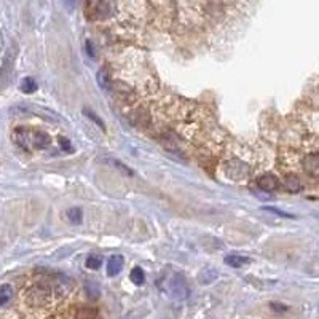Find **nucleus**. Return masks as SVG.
<instances>
[{"label": "nucleus", "instance_id": "f257e3e1", "mask_svg": "<svg viewBox=\"0 0 319 319\" xmlns=\"http://www.w3.org/2000/svg\"><path fill=\"white\" fill-rule=\"evenodd\" d=\"M13 141H15V144L19 145L21 149H26V150H32V149L43 150L50 147V144H51V138L48 132L31 129V128H16L13 131Z\"/></svg>", "mask_w": 319, "mask_h": 319}, {"label": "nucleus", "instance_id": "f03ea898", "mask_svg": "<svg viewBox=\"0 0 319 319\" xmlns=\"http://www.w3.org/2000/svg\"><path fill=\"white\" fill-rule=\"evenodd\" d=\"M223 172L229 179L239 182V180H244L246 177H249L250 166L246 162H241V160H230V162L225 163Z\"/></svg>", "mask_w": 319, "mask_h": 319}, {"label": "nucleus", "instance_id": "7ed1b4c3", "mask_svg": "<svg viewBox=\"0 0 319 319\" xmlns=\"http://www.w3.org/2000/svg\"><path fill=\"white\" fill-rule=\"evenodd\" d=\"M169 292L176 300H185L189 297V286L182 275H172L169 279Z\"/></svg>", "mask_w": 319, "mask_h": 319}, {"label": "nucleus", "instance_id": "20e7f679", "mask_svg": "<svg viewBox=\"0 0 319 319\" xmlns=\"http://www.w3.org/2000/svg\"><path fill=\"white\" fill-rule=\"evenodd\" d=\"M50 297V289L47 286H34L28 290V295H26V300L28 303H31L32 307H40V305H43Z\"/></svg>", "mask_w": 319, "mask_h": 319}, {"label": "nucleus", "instance_id": "39448f33", "mask_svg": "<svg viewBox=\"0 0 319 319\" xmlns=\"http://www.w3.org/2000/svg\"><path fill=\"white\" fill-rule=\"evenodd\" d=\"M117 11V0H98L95 15L98 19H107L115 15Z\"/></svg>", "mask_w": 319, "mask_h": 319}, {"label": "nucleus", "instance_id": "423d86ee", "mask_svg": "<svg viewBox=\"0 0 319 319\" xmlns=\"http://www.w3.org/2000/svg\"><path fill=\"white\" fill-rule=\"evenodd\" d=\"M303 169L310 176H319V153H310L303 160Z\"/></svg>", "mask_w": 319, "mask_h": 319}, {"label": "nucleus", "instance_id": "0eeeda50", "mask_svg": "<svg viewBox=\"0 0 319 319\" xmlns=\"http://www.w3.org/2000/svg\"><path fill=\"white\" fill-rule=\"evenodd\" d=\"M257 185L263 192H275L279 187V180L271 174H265L257 179Z\"/></svg>", "mask_w": 319, "mask_h": 319}, {"label": "nucleus", "instance_id": "6e6552de", "mask_svg": "<svg viewBox=\"0 0 319 319\" xmlns=\"http://www.w3.org/2000/svg\"><path fill=\"white\" fill-rule=\"evenodd\" d=\"M123 263H125L123 256H120V254L112 256V257L109 259V263H107V275H109V276H117L120 271H122Z\"/></svg>", "mask_w": 319, "mask_h": 319}, {"label": "nucleus", "instance_id": "1a4fd4ad", "mask_svg": "<svg viewBox=\"0 0 319 319\" xmlns=\"http://www.w3.org/2000/svg\"><path fill=\"white\" fill-rule=\"evenodd\" d=\"M225 263L230 265V267H233V268H241L243 265L249 263V259H247V257H244V256L230 254V256L225 257Z\"/></svg>", "mask_w": 319, "mask_h": 319}, {"label": "nucleus", "instance_id": "9d476101", "mask_svg": "<svg viewBox=\"0 0 319 319\" xmlns=\"http://www.w3.org/2000/svg\"><path fill=\"white\" fill-rule=\"evenodd\" d=\"M284 187L292 192V193H297L302 187V184H300V179L297 176H286L284 179Z\"/></svg>", "mask_w": 319, "mask_h": 319}, {"label": "nucleus", "instance_id": "9b49d317", "mask_svg": "<svg viewBox=\"0 0 319 319\" xmlns=\"http://www.w3.org/2000/svg\"><path fill=\"white\" fill-rule=\"evenodd\" d=\"M13 299V287L10 284L0 286V307L7 305Z\"/></svg>", "mask_w": 319, "mask_h": 319}, {"label": "nucleus", "instance_id": "f8f14e48", "mask_svg": "<svg viewBox=\"0 0 319 319\" xmlns=\"http://www.w3.org/2000/svg\"><path fill=\"white\" fill-rule=\"evenodd\" d=\"M21 91L26 93V95H32L34 91H37V83H35V80L31 78V77L22 78V82H21Z\"/></svg>", "mask_w": 319, "mask_h": 319}, {"label": "nucleus", "instance_id": "ddd939ff", "mask_svg": "<svg viewBox=\"0 0 319 319\" xmlns=\"http://www.w3.org/2000/svg\"><path fill=\"white\" fill-rule=\"evenodd\" d=\"M96 80H98V85L102 88V89H107L110 86V77H109V72L105 69H101L96 75Z\"/></svg>", "mask_w": 319, "mask_h": 319}, {"label": "nucleus", "instance_id": "4468645a", "mask_svg": "<svg viewBox=\"0 0 319 319\" xmlns=\"http://www.w3.org/2000/svg\"><path fill=\"white\" fill-rule=\"evenodd\" d=\"M131 281L134 283L136 286H142V284H144V281H145V275H144V271H142L141 267L132 268V271H131Z\"/></svg>", "mask_w": 319, "mask_h": 319}, {"label": "nucleus", "instance_id": "2eb2a0df", "mask_svg": "<svg viewBox=\"0 0 319 319\" xmlns=\"http://www.w3.org/2000/svg\"><path fill=\"white\" fill-rule=\"evenodd\" d=\"M67 219L72 222V223H82V219H83V212L80 208H72L67 211Z\"/></svg>", "mask_w": 319, "mask_h": 319}, {"label": "nucleus", "instance_id": "dca6fc26", "mask_svg": "<svg viewBox=\"0 0 319 319\" xmlns=\"http://www.w3.org/2000/svg\"><path fill=\"white\" fill-rule=\"evenodd\" d=\"M102 265V257L101 256H96V254H91L88 256L86 259V267L91 268V270H99Z\"/></svg>", "mask_w": 319, "mask_h": 319}, {"label": "nucleus", "instance_id": "f3484780", "mask_svg": "<svg viewBox=\"0 0 319 319\" xmlns=\"http://www.w3.org/2000/svg\"><path fill=\"white\" fill-rule=\"evenodd\" d=\"M112 162V165L118 169V171H122V172H125L126 176H134V171H132L131 168H128L126 165H123V163H120L118 160H110Z\"/></svg>", "mask_w": 319, "mask_h": 319}, {"label": "nucleus", "instance_id": "a211bd4d", "mask_svg": "<svg viewBox=\"0 0 319 319\" xmlns=\"http://www.w3.org/2000/svg\"><path fill=\"white\" fill-rule=\"evenodd\" d=\"M263 211L271 212V214H276V216H281V217H286V219H292V217H294L292 214H287V212H284V211H281V209H278V208H273V206H265Z\"/></svg>", "mask_w": 319, "mask_h": 319}, {"label": "nucleus", "instance_id": "6ab92c4d", "mask_svg": "<svg viewBox=\"0 0 319 319\" xmlns=\"http://www.w3.org/2000/svg\"><path fill=\"white\" fill-rule=\"evenodd\" d=\"M85 115H86L88 118H91V120H93V122H95L96 125H99V126H101L102 129H105V126H104V123H102V120H101V118H99V117H98V115H96L95 112H91L89 109H86V110H85Z\"/></svg>", "mask_w": 319, "mask_h": 319}, {"label": "nucleus", "instance_id": "aec40b11", "mask_svg": "<svg viewBox=\"0 0 319 319\" xmlns=\"http://www.w3.org/2000/svg\"><path fill=\"white\" fill-rule=\"evenodd\" d=\"M59 142L62 144V147H64V150H65V152H71V150H72V147H71V144H69L67 141H65L64 138H59Z\"/></svg>", "mask_w": 319, "mask_h": 319}, {"label": "nucleus", "instance_id": "412c9836", "mask_svg": "<svg viewBox=\"0 0 319 319\" xmlns=\"http://www.w3.org/2000/svg\"><path fill=\"white\" fill-rule=\"evenodd\" d=\"M86 51H88V55H89L91 58H95V53H93V45H91V42H86Z\"/></svg>", "mask_w": 319, "mask_h": 319}]
</instances>
